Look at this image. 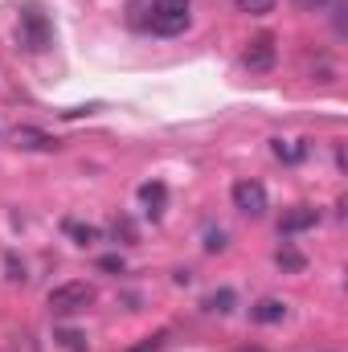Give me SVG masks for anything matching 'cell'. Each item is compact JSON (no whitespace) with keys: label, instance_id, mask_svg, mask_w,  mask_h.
I'll return each instance as SVG.
<instances>
[{"label":"cell","instance_id":"6da1fadb","mask_svg":"<svg viewBox=\"0 0 348 352\" xmlns=\"http://www.w3.org/2000/svg\"><path fill=\"white\" fill-rule=\"evenodd\" d=\"M127 21L140 33H156V37H176L193 25L188 0H131Z\"/></svg>","mask_w":348,"mask_h":352},{"label":"cell","instance_id":"7a4b0ae2","mask_svg":"<svg viewBox=\"0 0 348 352\" xmlns=\"http://www.w3.org/2000/svg\"><path fill=\"white\" fill-rule=\"evenodd\" d=\"M45 303H50L54 316H78V311H87L94 303V287L90 283H58Z\"/></svg>","mask_w":348,"mask_h":352},{"label":"cell","instance_id":"3957f363","mask_svg":"<svg viewBox=\"0 0 348 352\" xmlns=\"http://www.w3.org/2000/svg\"><path fill=\"white\" fill-rule=\"evenodd\" d=\"M17 29H21V45L33 50V54H41V50L50 45V37H54L45 12H41L37 4H25V8H21V25H17Z\"/></svg>","mask_w":348,"mask_h":352},{"label":"cell","instance_id":"277c9868","mask_svg":"<svg viewBox=\"0 0 348 352\" xmlns=\"http://www.w3.org/2000/svg\"><path fill=\"white\" fill-rule=\"evenodd\" d=\"M230 197H234V209L246 213V217H262L266 213V188L259 180H238Z\"/></svg>","mask_w":348,"mask_h":352},{"label":"cell","instance_id":"5b68a950","mask_svg":"<svg viewBox=\"0 0 348 352\" xmlns=\"http://www.w3.org/2000/svg\"><path fill=\"white\" fill-rule=\"evenodd\" d=\"M242 66L246 70H254V74H266L270 66H274V37H254L250 45H246V54H242Z\"/></svg>","mask_w":348,"mask_h":352},{"label":"cell","instance_id":"8992f818","mask_svg":"<svg viewBox=\"0 0 348 352\" xmlns=\"http://www.w3.org/2000/svg\"><path fill=\"white\" fill-rule=\"evenodd\" d=\"M316 221H320V209H312V205H295L291 213L279 217V234H303V230H312Z\"/></svg>","mask_w":348,"mask_h":352},{"label":"cell","instance_id":"52a82bcc","mask_svg":"<svg viewBox=\"0 0 348 352\" xmlns=\"http://www.w3.org/2000/svg\"><path fill=\"white\" fill-rule=\"evenodd\" d=\"M17 148H25V152H58V140L54 135H45V131H37V127H17Z\"/></svg>","mask_w":348,"mask_h":352},{"label":"cell","instance_id":"ba28073f","mask_svg":"<svg viewBox=\"0 0 348 352\" xmlns=\"http://www.w3.org/2000/svg\"><path fill=\"white\" fill-rule=\"evenodd\" d=\"M283 316H287V303L274 299V295H266V299H259V303L250 307V320H254V324H279Z\"/></svg>","mask_w":348,"mask_h":352},{"label":"cell","instance_id":"9c48e42d","mask_svg":"<svg viewBox=\"0 0 348 352\" xmlns=\"http://www.w3.org/2000/svg\"><path fill=\"white\" fill-rule=\"evenodd\" d=\"M140 201L148 205L152 217H160V213H164V201H168V188H164L160 180H148V184H140Z\"/></svg>","mask_w":348,"mask_h":352},{"label":"cell","instance_id":"30bf717a","mask_svg":"<svg viewBox=\"0 0 348 352\" xmlns=\"http://www.w3.org/2000/svg\"><path fill=\"white\" fill-rule=\"evenodd\" d=\"M66 234H70L78 246H94V242L102 238V230H98V226H83V221H66Z\"/></svg>","mask_w":348,"mask_h":352},{"label":"cell","instance_id":"8fae6325","mask_svg":"<svg viewBox=\"0 0 348 352\" xmlns=\"http://www.w3.org/2000/svg\"><path fill=\"white\" fill-rule=\"evenodd\" d=\"M303 152H307V148H303L299 140H274V156H279V160H287V164H299V160H303Z\"/></svg>","mask_w":348,"mask_h":352},{"label":"cell","instance_id":"7c38bea8","mask_svg":"<svg viewBox=\"0 0 348 352\" xmlns=\"http://www.w3.org/2000/svg\"><path fill=\"white\" fill-rule=\"evenodd\" d=\"M205 311H217V316H226V311H234V291H230V287H221V291H213V295H205Z\"/></svg>","mask_w":348,"mask_h":352},{"label":"cell","instance_id":"4fadbf2b","mask_svg":"<svg viewBox=\"0 0 348 352\" xmlns=\"http://www.w3.org/2000/svg\"><path fill=\"white\" fill-rule=\"evenodd\" d=\"M274 4L279 0H234V8L246 16H266V12H274Z\"/></svg>","mask_w":348,"mask_h":352},{"label":"cell","instance_id":"5bb4252c","mask_svg":"<svg viewBox=\"0 0 348 352\" xmlns=\"http://www.w3.org/2000/svg\"><path fill=\"white\" fill-rule=\"evenodd\" d=\"M164 340H168V332H156V336H144L135 349H127V352H160L164 349Z\"/></svg>","mask_w":348,"mask_h":352},{"label":"cell","instance_id":"9a60e30c","mask_svg":"<svg viewBox=\"0 0 348 352\" xmlns=\"http://www.w3.org/2000/svg\"><path fill=\"white\" fill-rule=\"evenodd\" d=\"M111 234L123 238V242H135V226H131L127 217H115V221H111Z\"/></svg>","mask_w":348,"mask_h":352},{"label":"cell","instance_id":"2e32d148","mask_svg":"<svg viewBox=\"0 0 348 352\" xmlns=\"http://www.w3.org/2000/svg\"><path fill=\"white\" fill-rule=\"evenodd\" d=\"M274 263L287 266V270H303V254H299V250H279V254H274Z\"/></svg>","mask_w":348,"mask_h":352},{"label":"cell","instance_id":"e0dca14e","mask_svg":"<svg viewBox=\"0 0 348 352\" xmlns=\"http://www.w3.org/2000/svg\"><path fill=\"white\" fill-rule=\"evenodd\" d=\"M205 250H209V254L226 250V234H221V230H209V234H205Z\"/></svg>","mask_w":348,"mask_h":352},{"label":"cell","instance_id":"ac0fdd59","mask_svg":"<svg viewBox=\"0 0 348 352\" xmlns=\"http://www.w3.org/2000/svg\"><path fill=\"white\" fill-rule=\"evenodd\" d=\"M58 340H62V344H66V349H74V352H83V349H87V344H83V340H87V336H83V332H62V336H58Z\"/></svg>","mask_w":348,"mask_h":352},{"label":"cell","instance_id":"d6986e66","mask_svg":"<svg viewBox=\"0 0 348 352\" xmlns=\"http://www.w3.org/2000/svg\"><path fill=\"white\" fill-rule=\"evenodd\" d=\"M4 266H8V278H12V283H25V266L17 263V258H12V254H8V258H4Z\"/></svg>","mask_w":348,"mask_h":352},{"label":"cell","instance_id":"ffe728a7","mask_svg":"<svg viewBox=\"0 0 348 352\" xmlns=\"http://www.w3.org/2000/svg\"><path fill=\"white\" fill-rule=\"evenodd\" d=\"M295 4H299L303 12H324V8H328L332 0H295Z\"/></svg>","mask_w":348,"mask_h":352},{"label":"cell","instance_id":"44dd1931","mask_svg":"<svg viewBox=\"0 0 348 352\" xmlns=\"http://www.w3.org/2000/svg\"><path fill=\"white\" fill-rule=\"evenodd\" d=\"M98 266L102 270H123V258L119 254H107V258H98Z\"/></svg>","mask_w":348,"mask_h":352},{"label":"cell","instance_id":"7402d4cb","mask_svg":"<svg viewBox=\"0 0 348 352\" xmlns=\"http://www.w3.org/2000/svg\"><path fill=\"white\" fill-rule=\"evenodd\" d=\"M238 352H262V349H238Z\"/></svg>","mask_w":348,"mask_h":352}]
</instances>
